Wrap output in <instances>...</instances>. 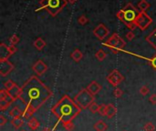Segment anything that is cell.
I'll list each match as a JSON object with an SVG mask.
<instances>
[{
  "label": "cell",
  "instance_id": "cell-1",
  "mask_svg": "<svg viewBox=\"0 0 156 131\" xmlns=\"http://www.w3.org/2000/svg\"><path fill=\"white\" fill-rule=\"evenodd\" d=\"M52 96L53 92L37 76H31L21 87L19 99L25 105V108L35 113Z\"/></svg>",
  "mask_w": 156,
  "mask_h": 131
},
{
  "label": "cell",
  "instance_id": "cell-2",
  "mask_svg": "<svg viewBox=\"0 0 156 131\" xmlns=\"http://www.w3.org/2000/svg\"><path fill=\"white\" fill-rule=\"evenodd\" d=\"M80 111L81 109L76 104L74 99H72L69 95H64L51 109V113L58 119L53 130H55L59 122L63 123L67 121H73Z\"/></svg>",
  "mask_w": 156,
  "mask_h": 131
},
{
  "label": "cell",
  "instance_id": "cell-3",
  "mask_svg": "<svg viewBox=\"0 0 156 131\" xmlns=\"http://www.w3.org/2000/svg\"><path fill=\"white\" fill-rule=\"evenodd\" d=\"M41 7L37 9H46L49 15L56 16L68 4L67 0H40L39 2Z\"/></svg>",
  "mask_w": 156,
  "mask_h": 131
},
{
  "label": "cell",
  "instance_id": "cell-4",
  "mask_svg": "<svg viewBox=\"0 0 156 131\" xmlns=\"http://www.w3.org/2000/svg\"><path fill=\"white\" fill-rule=\"evenodd\" d=\"M122 9L124 10V20L122 23L129 29H131V31H133L136 27L135 19L140 14L139 9H137L132 3H127V5Z\"/></svg>",
  "mask_w": 156,
  "mask_h": 131
},
{
  "label": "cell",
  "instance_id": "cell-5",
  "mask_svg": "<svg viewBox=\"0 0 156 131\" xmlns=\"http://www.w3.org/2000/svg\"><path fill=\"white\" fill-rule=\"evenodd\" d=\"M74 101L81 109H87L95 101V96L89 92L87 88H84L75 96Z\"/></svg>",
  "mask_w": 156,
  "mask_h": 131
},
{
  "label": "cell",
  "instance_id": "cell-6",
  "mask_svg": "<svg viewBox=\"0 0 156 131\" xmlns=\"http://www.w3.org/2000/svg\"><path fill=\"white\" fill-rule=\"evenodd\" d=\"M103 45L111 48L112 53L117 54L125 47L126 43L117 33H114Z\"/></svg>",
  "mask_w": 156,
  "mask_h": 131
},
{
  "label": "cell",
  "instance_id": "cell-7",
  "mask_svg": "<svg viewBox=\"0 0 156 131\" xmlns=\"http://www.w3.org/2000/svg\"><path fill=\"white\" fill-rule=\"evenodd\" d=\"M152 23H153L152 17L146 12H140V14L135 19L136 27H139V29H141L142 31H144L146 28H148Z\"/></svg>",
  "mask_w": 156,
  "mask_h": 131
},
{
  "label": "cell",
  "instance_id": "cell-8",
  "mask_svg": "<svg viewBox=\"0 0 156 131\" xmlns=\"http://www.w3.org/2000/svg\"><path fill=\"white\" fill-rule=\"evenodd\" d=\"M107 81L113 87L117 88L123 80H124V77L120 73L119 70L117 69H113L106 78Z\"/></svg>",
  "mask_w": 156,
  "mask_h": 131
},
{
  "label": "cell",
  "instance_id": "cell-9",
  "mask_svg": "<svg viewBox=\"0 0 156 131\" xmlns=\"http://www.w3.org/2000/svg\"><path fill=\"white\" fill-rule=\"evenodd\" d=\"M109 34H110V30L103 24L98 25L93 29V35L100 40H103L106 36H108Z\"/></svg>",
  "mask_w": 156,
  "mask_h": 131
},
{
  "label": "cell",
  "instance_id": "cell-10",
  "mask_svg": "<svg viewBox=\"0 0 156 131\" xmlns=\"http://www.w3.org/2000/svg\"><path fill=\"white\" fill-rule=\"evenodd\" d=\"M13 64L8 59L0 60V75L1 77H5L8 74L11 73V71L14 70Z\"/></svg>",
  "mask_w": 156,
  "mask_h": 131
},
{
  "label": "cell",
  "instance_id": "cell-11",
  "mask_svg": "<svg viewBox=\"0 0 156 131\" xmlns=\"http://www.w3.org/2000/svg\"><path fill=\"white\" fill-rule=\"evenodd\" d=\"M32 70L36 73L37 77H40L44 75L47 70H48V66L46 63H44L42 60H37L33 66H32Z\"/></svg>",
  "mask_w": 156,
  "mask_h": 131
},
{
  "label": "cell",
  "instance_id": "cell-12",
  "mask_svg": "<svg viewBox=\"0 0 156 131\" xmlns=\"http://www.w3.org/2000/svg\"><path fill=\"white\" fill-rule=\"evenodd\" d=\"M11 55L12 54L9 50V47L5 43H1L0 44V60L8 59Z\"/></svg>",
  "mask_w": 156,
  "mask_h": 131
},
{
  "label": "cell",
  "instance_id": "cell-13",
  "mask_svg": "<svg viewBox=\"0 0 156 131\" xmlns=\"http://www.w3.org/2000/svg\"><path fill=\"white\" fill-rule=\"evenodd\" d=\"M86 88H87V90H88L89 92H90L93 96H96V95L101 91V86L98 82H96V81H91L90 84Z\"/></svg>",
  "mask_w": 156,
  "mask_h": 131
},
{
  "label": "cell",
  "instance_id": "cell-14",
  "mask_svg": "<svg viewBox=\"0 0 156 131\" xmlns=\"http://www.w3.org/2000/svg\"><path fill=\"white\" fill-rule=\"evenodd\" d=\"M118 109L117 108L113 105V104H108L107 105V110H106V117L111 119L113 117H115V115L117 114Z\"/></svg>",
  "mask_w": 156,
  "mask_h": 131
},
{
  "label": "cell",
  "instance_id": "cell-15",
  "mask_svg": "<svg viewBox=\"0 0 156 131\" xmlns=\"http://www.w3.org/2000/svg\"><path fill=\"white\" fill-rule=\"evenodd\" d=\"M145 40L156 50V27L145 37Z\"/></svg>",
  "mask_w": 156,
  "mask_h": 131
},
{
  "label": "cell",
  "instance_id": "cell-16",
  "mask_svg": "<svg viewBox=\"0 0 156 131\" xmlns=\"http://www.w3.org/2000/svg\"><path fill=\"white\" fill-rule=\"evenodd\" d=\"M27 127L31 129V130H37L39 127H40V123L39 121L35 118V117H32L28 122H27Z\"/></svg>",
  "mask_w": 156,
  "mask_h": 131
},
{
  "label": "cell",
  "instance_id": "cell-17",
  "mask_svg": "<svg viewBox=\"0 0 156 131\" xmlns=\"http://www.w3.org/2000/svg\"><path fill=\"white\" fill-rule=\"evenodd\" d=\"M9 116L12 117V119L21 118V117H23V110H21L18 107H14L9 111Z\"/></svg>",
  "mask_w": 156,
  "mask_h": 131
},
{
  "label": "cell",
  "instance_id": "cell-18",
  "mask_svg": "<svg viewBox=\"0 0 156 131\" xmlns=\"http://www.w3.org/2000/svg\"><path fill=\"white\" fill-rule=\"evenodd\" d=\"M93 129H95V131H106L108 129V126L107 124L103 121V120H98L94 126H93Z\"/></svg>",
  "mask_w": 156,
  "mask_h": 131
},
{
  "label": "cell",
  "instance_id": "cell-19",
  "mask_svg": "<svg viewBox=\"0 0 156 131\" xmlns=\"http://www.w3.org/2000/svg\"><path fill=\"white\" fill-rule=\"evenodd\" d=\"M70 57H71L75 62H80V61L83 58V54H82V52H81L80 49L76 48V49L70 54Z\"/></svg>",
  "mask_w": 156,
  "mask_h": 131
},
{
  "label": "cell",
  "instance_id": "cell-20",
  "mask_svg": "<svg viewBox=\"0 0 156 131\" xmlns=\"http://www.w3.org/2000/svg\"><path fill=\"white\" fill-rule=\"evenodd\" d=\"M15 101L16 100L13 99V98H9V99H5V100H3V101H0V110L2 112L5 111L10 107V105L13 102H15Z\"/></svg>",
  "mask_w": 156,
  "mask_h": 131
},
{
  "label": "cell",
  "instance_id": "cell-21",
  "mask_svg": "<svg viewBox=\"0 0 156 131\" xmlns=\"http://www.w3.org/2000/svg\"><path fill=\"white\" fill-rule=\"evenodd\" d=\"M34 47L38 50H42L45 47H46V42L41 38V37H37L35 41H34Z\"/></svg>",
  "mask_w": 156,
  "mask_h": 131
},
{
  "label": "cell",
  "instance_id": "cell-22",
  "mask_svg": "<svg viewBox=\"0 0 156 131\" xmlns=\"http://www.w3.org/2000/svg\"><path fill=\"white\" fill-rule=\"evenodd\" d=\"M11 124H12V126H13L16 129H20V128L24 125V120L22 119V118L12 119H11Z\"/></svg>",
  "mask_w": 156,
  "mask_h": 131
},
{
  "label": "cell",
  "instance_id": "cell-23",
  "mask_svg": "<svg viewBox=\"0 0 156 131\" xmlns=\"http://www.w3.org/2000/svg\"><path fill=\"white\" fill-rule=\"evenodd\" d=\"M138 7L141 10V12H146V10L150 7V4L146 0H141L138 3Z\"/></svg>",
  "mask_w": 156,
  "mask_h": 131
},
{
  "label": "cell",
  "instance_id": "cell-24",
  "mask_svg": "<svg viewBox=\"0 0 156 131\" xmlns=\"http://www.w3.org/2000/svg\"><path fill=\"white\" fill-rule=\"evenodd\" d=\"M17 85L13 81V80H11V79H8L7 81H5V83H4V88L5 89H6L7 91H11L14 88H16Z\"/></svg>",
  "mask_w": 156,
  "mask_h": 131
},
{
  "label": "cell",
  "instance_id": "cell-25",
  "mask_svg": "<svg viewBox=\"0 0 156 131\" xmlns=\"http://www.w3.org/2000/svg\"><path fill=\"white\" fill-rule=\"evenodd\" d=\"M106 57H107V54H106V52H105L104 50H102V49L98 50L97 53L95 54V57H96L99 61H103V60L106 58Z\"/></svg>",
  "mask_w": 156,
  "mask_h": 131
},
{
  "label": "cell",
  "instance_id": "cell-26",
  "mask_svg": "<svg viewBox=\"0 0 156 131\" xmlns=\"http://www.w3.org/2000/svg\"><path fill=\"white\" fill-rule=\"evenodd\" d=\"M63 128L67 131H73L75 129V125L73 123V121H67V122H63L62 123Z\"/></svg>",
  "mask_w": 156,
  "mask_h": 131
},
{
  "label": "cell",
  "instance_id": "cell-27",
  "mask_svg": "<svg viewBox=\"0 0 156 131\" xmlns=\"http://www.w3.org/2000/svg\"><path fill=\"white\" fill-rule=\"evenodd\" d=\"M33 114H34V112H32L30 109H27V108H25V109L23 110V118H24L25 119H31L32 116H33Z\"/></svg>",
  "mask_w": 156,
  "mask_h": 131
},
{
  "label": "cell",
  "instance_id": "cell-28",
  "mask_svg": "<svg viewBox=\"0 0 156 131\" xmlns=\"http://www.w3.org/2000/svg\"><path fill=\"white\" fill-rule=\"evenodd\" d=\"M99 109H100V105H99V104H97L95 101H94V102L90 106V108H89L90 111L91 113H93V114L98 113V112H99Z\"/></svg>",
  "mask_w": 156,
  "mask_h": 131
},
{
  "label": "cell",
  "instance_id": "cell-29",
  "mask_svg": "<svg viewBox=\"0 0 156 131\" xmlns=\"http://www.w3.org/2000/svg\"><path fill=\"white\" fill-rule=\"evenodd\" d=\"M106 110H107V105L105 104H101L100 105V109H99V114L101 117H106Z\"/></svg>",
  "mask_w": 156,
  "mask_h": 131
},
{
  "label": "cell",
  "instance_id": "cell-30",
  "mask_svg": "<svg viewBox=\"0 0 156 131\" xmlns=\"http://www.w3.org/2000/svg\"><path fill=\"white\" fill-rule=\"evenodd\" d=\"M144 131H154L155 130V126L152 123V122H147L144 127Z\"/></svg>",
  "mask_w": 156,
  "mask_h": 131
},
{
  "label": "cell",
  "instance_id": "cell-31",
  "mask_svg": "<svg viewBox=\"0 0 156 131\" xmlns=\"http://www.w3.org/2000/svg\"><path fill=\"white\" fill-rule=\"evenodd\" d=\"M139 93L142 95V96H146L150 93V88L147 87V86H143L140 90H139Z\"/></svg>",
  "mask_w": 156,
  "mask_h": 131
},
{
  "label": "cell",
  "instance_id": "cell-32",
  "mask_svg": "<svg viewBox=\"0 0 156 131\" xmlns=\"http://www.w3.org/2000/svg\"><path fill=\"white\" fill-rule=\"evenodd\" d=\"M113 95L116 98H120L122 97L123 95V91L120 88H115V89L113 90Z\"/></svg>",
  "mask_w": 156,
  "mask_h": 131
},
{
  "label": "cell",
  "instance_id": "cell-33",
  "mask_svg": "<svg viewBox=\"0 0 156 131\" xmlns=\"http://www.w3.org/2000/svg\"><path fill=\"white\" fill-rule=\"evenodd\" d=\"M78 22H79V24H80V25L84 26V25H86V24L89 22V19L86 17V16H85V15H82V16H80L79 17Z\"/></svg>",
  "mask_w": 156,
  "mask_h": 131
},
{
  "label": "cell",
  "instance_id": "cell-34",
  "mask_svg": "<svg viewBox=\"0 0 156 131\" xmlns=\"http://www.w3.org/2000/svg\"><path fill=\"white\" fill-rule=\"evenodd\" d=\"M116 17L119 19V20H121L122 22H123V20H124V10L122 8V9H120L118 12H117V14H116Z\"/></svg>",
  "mask_w": 156,
  "mask_h": 131
},
{
  "label": "cell",
  "instance_id": "cell-35",
  "mask_svg": "<svg viewBox=\"0 0 156 131\" xmlns=\"http://www.w3.org/2000/svg\"><path fill=\"white\" fill-rule=\"evenodd\" d=\"M9 42H10L11 45H15L16 46V44H17L19 42V37L16 35H14V36H12L9 38Z\"/></svg>",
  "mask_w": 156,
  "mask_h": 131
},
{
  "label": "cell",
  "instance_id": "cell-36",
  "mask_svg": "<svg viewBox=\"0 0 156 131\" xmlns=\"http://www.w3.org/2000/svg\"><path fill=\"white\" fill-rule=\"evenodd\" d=\"M149 62H150V66L156 70V55H154L152 58L149 59Z\"/></svg>",
  "mask_w": 156,
  "mask_h": 131
},
{
  "label": "cell",
  "instance_id": "cell-37",
  "mask_svg": "<svg viewBox=\"0 0 156 131\" xmlns=\"http://www.w3.org/2000/svg\"><path fill=\"white\" fill-rule=\"evenodd\" d=\"M135 37V34L133 33V31H129L127 34H126V38L130 41H132L133 38Z\"/></svg>",
  "mask_w": 156,
  "mask_h": 131
},
{
  "label": "cell",
  "instance_id": "cell-38",
  "mask_svg": "<svg viewBox=\"0 0 156 131\" xmlns=\"http://www.w3.org/2000/svg\"><path fill=\"white\" fill-rule=\"evenodd\" d=\"M7 122L6 118L4 115H0V127H4Z\"/></svg>",
  "mask_w": 156,
  "mask_h": 131
},
{
  "label": "cell",
  "instance_id": "cell-39",
  "mask_svg": "<svg viewBox=\"0 0 156 131\" xmlns=\"http://www.w3.org/2000/svg\"><path fill=\"white\" fill-rule=\"evenodd\" d=\"M149 101H150L153 105H156V94L151 95V97L149 98Z\"/></svg>",
  "mask_w": 156,
  "mask_h": 131
},
{
  "label": "cell",
  "instance_id": "cell-40",
  "mask_svg": "<svg viewBox=\"0 0 156 131\" xmlns=\"http://www.w3.org/2000/svg\"><path fill=\"white\" fill-rule=\"evenodd\" d=\"M8 47H9V50H10V52H11V54L13 55V54H15L16 51H17V48L16 47V46L15 45H10V46H8Z\"/></svg>",
  "mask_w": 156,
  "mask_h": 131
},
{
  "label": "cell",
  "instance_id": "cell-41",
  "mask_svg": "<svg viewBox=\"0 0 156 131\" xmlns=\"http://www.w3.org/2000/svg\"><path fill=\"white\" fill-rule=\"evenodd\" d=\"M41 131H54L53 129H49V128H44L43 129H41Z\"/></svg>",
  "mask_w": 156,
  "mask_h": 131
},
{
  "label": "cell",
  "instance_id": "cell-42",
  "mask_svg": "<svg viewBox=\"0 0 156 131\" xmlns=\"http://www.w3.org/2000/svg\"><path fill=\"white\" fill-rule=\"evenodd\" d=\"M67 1H68L69 4H72V5H73V4H75V3L77 2V0H67Z\"/></svg>",
  "mask_w": 156,
  "mask_h": 131
},
{
  "label": "cell",
  "instance_id": "cell-43",
  "mask_svg": "<svg viewBox=\"0 0 156 131\" xmlns=\"http://www.w3.org/2000/svg\"><path fill=\"white\" fill-rule=\"evenodd\" d=\"M22 131H26V130H22Z\"/></svg>",
  "mask_w": 156,
  "mask_h": 131
}]
</instances>
